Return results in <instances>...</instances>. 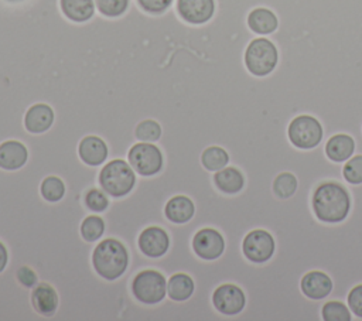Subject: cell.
I'll use <instances>...</instances> for the list:
<instances>
[{
  "label": "cell",
  "mask_w": 362,
  "mask_h": 321,
  "mask_svg": "<svg viewBox=\"0 0 362 321\" xmlns=\"http://www.w3.org/2000/svg\"><path fill=\"white\" fill-rule=\"evenodd\" d=\"M243 62L253 76H267L279 64V49L269 37L257 35L246 45Z\"/></svg>",
  "instance_id": "cell-4"
},
{
  "label": "cell",
  "mask_w": 362,
  "mask_h": 321,
  "mask_svg": "<svg viewBox=\"0 0 362 321\" xmlns=\"http://www.w3.org/2000/svg\"><path fill=\"white\" fill-rule=\"evenodd\" d=\"M342 177L351 185L362 184V154H354L342 164Z\"/></svg>",
  "instance_id": "cell-29"
},
{
  "label": "cell",
  "mask_w": 362,
  "mask_h": 321,
  "mask_svg": "<svg viewBox=\"0 0 362 321\" xmlns=\"http://www.w3.org/2000/svg\"><path fill=\"white\" fill-rule=\"evenodd\" d=\"M195 291V280L185 272H175L167 279V296L171 301H188Z\"/></svg>",
  "instance_id": "cell-21"
},
{
  "label": "cell",
  "mask_w": 362,
  "mask_h": 321,
  "mask_svg": "<svg viewBox=\"0 0 362 321\" xmlns=\"http://www.w3.org/2000/svg\"><path fill=\"white\" fill-rule=\"evenodd\" d=\"M287 137L297 148L313 150L321 144L324 129L315 116L301 113L290 120L287 126Z\"/></svg>",
  "instance_id": "cell-7"
},
{
  "label": "cell",
  "mask_w": 362,
  "mask_h": 321,
  "mask_svg": "<svg viewBox=\"0 0 362 321\" xmlns=\"http://www.w3.org/2000/svg\"><path fill=\"white\" fill-rule=\"evenodd\" d=\"M163 129L161 124L154 119H144L137 123L134 129V137L137 141L157 143L161 137Z\"/></svg>",
  "instance_id": "cell-27"
},
{
  "label": "cell",
  "mask_w": 362,
  "mask_h": 321,
  "mask_svg": "<svg viewBox=\"0 0 362 321\" xmlns=\"http://www.w3.org/2000/svg\"><path fill=\"white\" fill-rule=\"evenodd\" d=\"M170 235L160 225H150L141 229L137 236V249L140 253V262L137 269H147L154 260L161 259L170 249Z\"/></svg>",
  "instance_id": "cell-6"
},
{
  "label": "cell",
  "mask_w": 362,
  "mask_h": 321,
  "mask_svg": "<svg viewBox=\"0 0 362 321\" xmlns=\"http://www.w3.org/2000/svg\"><path fill=\"white\" fill-rule=\"evenodd\" d=\"M83 208L85 211L89 212H96V214H103L109 205L110 199L107 198V194L99 187H92L83 194Z\"/></svg>",
  "instance_id": "cell-26"
},
{
  "label": "cell",
  "mask_w": 362,
  "mask_h": 321,
  "mask_svg": "<svg viewBox=\"0 0 362 321\" xmlns=\"http://www.w3.org/2000/svg\"><path fill=\"white\" fill-rule=\"evenodd\" d=\"M346 304L356 320H362V283L355 284L346 294Z\"/></svg>",
  "instance_id": "cell-31"
},
{
  "label": "cell",
  "mask_w": 362,
  "mask_h": 321,
  "mask_svg": "<svg viewBox=\"0 0 362 321\" xmlns=\"http://www.w3.org/2000/svg\"><path fill=\"white\" fill-rule=\"evenodd\" d=\"M127 161L140 177H154L164 165L161 148L148 141H136L127 151Z\"/></svg>",
  "instance_id": "cell-8"
},
{
  "label": "cell",
  "mask_w": 362,
  "mask_h": 321,
  "mask_svg": "<svg viewBox=\"0 0 362 321\" xmlns=\"http://www.w3.org/2000/svg\"><path fill=\"white\" fill-rule=\"evenodd\" d=\"M130 0H95L96 10L106 18H117L129 8Z\"/></svg>",
  "instance_id": "cell-28"
},
{
  "label": "cell",
  "mask_w": 362,
  "mask_h": 321,
  "mask_svg": "<svg viewBox=\"0 0 362 321\" xmlns=\"http://www.w3.org/2000/svg\"><path fill=\"white\" fill-rule=\"evenodd\" d=\"M229 161H230L229 153L222 146H218V144L208 146L201 153V164L209 173H215L229 165Z\"/></svg>",
  "instance_id": "cell-23"
},
{
  "label": "cell",
  "mask_w": 362,
  "mask_h": 321,
  "mask_svg": "<svg viewBox=\"0 0 362 321\" xmlns=\"http://www.w3.org/2000/svg\"><path fill=\"white\" fill-rule=\"evenodd\" d=\"M300 288L303 294L313 301H324L328 298L334 288L332 279L324 270H308L300 280Z\"/></svg>",
  "instance_id": "cell-14"
},
{
  "label": "cell",
  "mask_w": 362,
  "mask_h": 321,
  "mask_svg": "<svg viewBox=\"0 0 362 321\" xmlns=\"http://www.w3.org/2000/svg\"><path fill=\"white\" fill-rule=\"evenodd\" d=\"M322 321H352L354 317L345 301L324 300L321 305Z\"/></svg>",
  "instance_id": "cell-25"
},
{
  "label": "cell",
  "mask_w": 362,
  "mask_h": 321,
  "mask_svg": "<svg viewBox=\"0 0 362 321\" xmlns=\"http://www.w3.org/2000/svg\"><path fill=\"white\" fill-rule=\"evenodd\" d=\"M54 120V109L45 102H37L25 110L23 124L30 134H42L51 129Z\"/></svg>",
  "instance_id": "cell-16"
},
{
  "label": "cell",
  "mask_w": 362,
  "mask_h": 321,
  "mask_svg": "<svg viewBox=\"0 0 362 321\" xmlns=\"http://www.w3.org/2000/svg\"><path fill=\"white\" fill-rule=\"evenodd\" d=\"M137 7L150 16L164 14L175 0H134Z\"/></svg>",
  "instance_id": "cell-30"
},
{
  "label": "cell",
  "mask_w": 362,
  "mask_h": 321,
  "mask_svg": "<svg viewBox=\"0 0 362 321\" xmlns=\"http://www.w3.org/2000/svg\"><path fill=\"white\" fill-rule=\"evenodd\" d=\"M211 303L223 318L235 320L246 307V294L240 286L226 281L215 287Z\"/></svg>",
  "instance_id": "cell-9"
},
{
  "label": "cell",
  "mask_w": 362,
  "mask_h": 321,
  "mask_svg": "<svg viewBox=\"0 0 362 321\" xmlns=\"http://www.w3.org/2000/svg\"><path fill=\"white\" fill-rule=\"evenodd\" d=\"M356 143L354 137L348 133H335L324 144V150L327 157L334 161L344 164L349 157L355 154Z\"/></svg>",
  "instance_id": "cell-18"
},
{
  "label": "cell",
  "mask_w": 362,
  "mask_h": 321,
  "mask_svg": "<svg viewBox=\"0 0 362 321\" xmlns=\"http://www.w3.org/2000/svg\"><path fill=\"white\" fill-rule=\"evenodd\" d=\"M30 304L34 313L45 318H51L57 314L59 308V294L52 284L47 281H40L31 290Z\"/></svg>",
  "instance_id": "cell-15"
},
{
  "label": "cell",
  "mask_w": 362,
  "mask_h": 321,
  "mask_svg": "<svg viewBox=\"0 0 362 321\" xmlns=\"http://www.w3.org/2000/svg\"><path fill=\"white\" fill-rule=\"evenodd\" d=\"M225 246L223 235L212 226L199 228L191 239V247L195 256L206 262L219 259L225 252Z\"/></svg>",
  "instance_id": "cell-12"
},
{
  "label": "cell",
  "mask_w": 362,
  "mask_h": 321,
  "mask_svg": "<svg viewBox=\"0 0 362 321\" xmlns=\"http://www.w3.org/2000/svg\"><path fill=\"white\" fill-rule=\"evenodd\" d=\"M61 14L72 23H86L95 13V0H59Z\"/></svg>",
  "instance_id": "cell-22"
},
{
  "label": "cell",
  "mask_w": 362,
  "mask_h": 321,
  "mask_svg": "<svg viewBox=\"0 0 362 321\" xmlns=\"http://www.w3.org/2000/svg\"><path fill=\"white\" fill-rule=\"evenodd\" d=\"M105 219L99 215H86L79 226L81 236L86 243H95L96 240H99L105 235Z\"/></svg>",
  "instance_id": "cell-24"
},
{
  "label": "cell",
  "mask_w": 362,
  "mask_h": 321,
  "mask_svg": "<svg viewBox=\"0 0 362 321\" xmlns=\"http://www.w3.org/2000/svg\"><path fill=\"white\" fill-rule=\"evenodd\" d=\"M136 181V171L124 158H110L98 174V185L115 199L129 195Z\"/></svg>",
  "instance_id": "cell-3"
},
{
  "label": "cell",
  "mask_w": 362,
  "mask_h": 321,
  "mask_svg": "<svg viewBox=\"0 0 362 321\" xmlns=\"http://www.w3.org/2000/svg\"><path fill=\"white\" fill-rule=\"evenodd\" d=\"M195 215V204L194 201L184 194L173 195L164 205L163 216L164 222H167L165 226H163L168 235L170 232L180 225L188 223Z\"/></svg>",
  "instance_id": "cell-13"
},
{
  "label": "cell",
  "mask_w": 362,
  "mask_h": 321,
  "mask_svg": "<svg viewBox=\"0 0 362 321\" xmlns=\"http://www.w3.org/2000/svg\"><path fill=\"white\" fill-rule=\"evenodd\" d=\"M28 160V148L20 140H4L0 143V168L4 171H16L25 165Z\"/></svg>",
  "instance_id": "cell-17"
},
{
  "label": "cell",
  "mask_w": 362,
  "mask_h": 321,
  "mask_svg": "<svg viewBox=\"0 0 362 321\" xmlns=\"http://www.w3.org/2000/svg\"><path fill=\"white\" fill-rule=\"evenodd\" d=\"M130 293L143 305H158L167 296V277L157 269H141L132 279Z\"/></svg>",
  "instance_id": "cell-5"
},
{
  "label": "cell",
  "mask_w": 362,
  "mask_h": 321,
  "mask_svg": "<svg viewBox=\"0 0 362 321\" xmlns=\"http://www.w3.org/2000/svg\"><path fill=\"white\" fill-rule=\"evenodd\" d=\"M215 10V0H175L164 14L177 16L181 21L191 25H202L212 20Z\"/></svg>",
  "instance_id": "cell-11"
},
{
  "label": "cell",
  "mask_w": 362,
  "mask_h": 321,
  "mask_svg": "<svg viewBox=\"0 0 362 321\" xmlns=\"http://www.w3.org/2000/svg\"><path fill=\"white\" fill-rule=\"evenodd\" d=\"M212 180H214L216 189L226 195L239 194L245 188V184H246L243 173L232 164L215 171Z\"/></svg>",
  "instance_id": "cell-19"
},
{
  "label": "cell",
  "mask_w": 362,
  "mask_h": 321,
  "mask_svg": "<svg viewBox=\"0 0 362 321\" xmlns=\"http://www.w3.org/2000/svg\"><path fill=\"white\" fill-rule=\"evenodd\" d=\"M352 198L349 189L338 181H324L311 195V208L322 223H341L349 215Z\"/></svg>",
  "instance_id": "cell-2"
},
{
  "label": "cell",
  "mask_w": 362,
  "mask_h": 321,
  "mask_svg": "<svg viewBox=\"0 0 362 321\" xmlns=\"http://www.w3.org/2000/svg\"><path fill=\"white\" fill-rule=\"evenodd\" d=\"M8 249L7 246L0 240V274L6 270L7 264H8Z\"/></svg>",
  "instance_id": "cell-32"
},
{
  "label": "cell",
  "mask_w": 362,
  "mask_h": 321,
  "mask_svg": "<svg viewBox=\"0 0 362 321\" xmlns=\"http://www.w3.org/2000/svg\"><path fill=\"white\" fill-rule=\"evenodd\" d=\"M93 272L105 281L107 291V320H112V283L123 277L129 270L130 253L117 238L107 236L92 249Z\"/></svg>",
  "instance_id": "cell-1"
},
{
  "label": "cell",
  "mask_w": 362,
  "mask_h": 321,
  "mask_svg": "<svg viewBox=\"0 0 362 321\" xmlns=\"http://www.w3.org/2000/svg\"><path fill=\"white\" fill-rule=\"evenodd\" d=\"M249 30L256 35L267 37L273 34L279 27V18L276 13L267 7H255L246 17Z\"/></svg>",
  "instance_id": "cell-20"
},
{
  "label": "cell",
  "mask_w": 362,
  "mask_h": 321,
  "mask_svg": "<svg viewBox=\"0 0 362 321\" xmlns=\"http://www.w3.org/2000/svg\"><path fill=\"white\" fill-rule=\"evenodd\" d=\"M242 253L255 264L266 263L276 253V239L267 229L255 228L243 236Z\"/></svg>",
  "instance_id": "cell-10"
}]
</instances>
